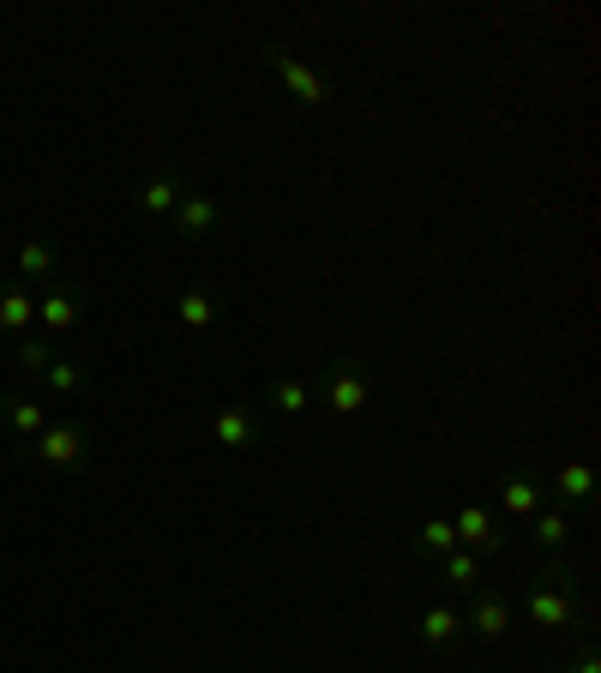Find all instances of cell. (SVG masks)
Instances as JSON below:
<instances>
[{
	"label": "cell",
	"instance_id": "obj_1",
	"mask_svg": "<svg viewBox=\"0 0 601 673\" xmlns=\"http://www.w3.org/2000/svg\"><path fill=\"white\" fill-rule=\"evenodd\" d=\"M523 607H530V625L541 632H578V583H571L565 565H548L541 577H530V595H523Z\"/></svg>",
	"mask_w": 601,
	"mask_h": 673
},
{
	"label": "cell",
	"instance_id": "obj_2",
	"mask_svg": "<svg viewBox=\"0 0 601 673\" xmlns=\"http://www.w3.org/2000/svg\"><path fill=\"white\" fill-rule=\"evenodd\" d=\"M271 72H277V85H283V97L296 102V109H331L337 102V85L319 67L296 61L289 49H271Z\"/></svg>",
	"mask_w": 601,
	"mask_h": 673
},
{
	"label": "cell",
	"instance_id": "obj_3",
	"mask_svg": "<svg viewBox=\"0 0 601 673\" xmlns=\"http://www.w3.org/2000/svg\"><path fill=\"white\" fill-rule=\"evenodd\" d=\"M458 613H463V632H475L481 643H500L511 625H518L511 595L493 590V583H475V590H469V607H458Z\"/></svg>",
	"mask_w": 601,
	"mask_h": 673
},
{
	"label": "cell",
	"instance_id": "obj_4",
	"mask_svg": "<svg viewBox=\"0 0 601 673\" xmlns=\"http://www.w3.org/2000/svg\"><path fill=\"white\" fill-rule=\"evenodd\" d=\"M31 457L42 463V469H54V475H67V469H79L84 457H91V433H84L79 422H49L31 439Z\"/></svg>",
	"mask_w": 601,
	"mask_h": 673
},
{
	"label": "cell",
	"instance_id": "obj_5",
	"mask_svg": "<svg viewBox=\"0 0 601 673\" xmlns=\"http://www.w3.org/2000/svg\"><path fill=\"white\" fill-rule=\"evenodd\" d=\"M319 397H325L331 415H361L373 403V373L355 367V362H337V367H325V379H319Z\"/></svg>",
	"mask_w": 601,
	"mask_h": 673
},
{
	"label": "cell",
	"instance_id": "obj_6",
	"mask_svg": "<svg viewBox=\"0 0 601 673\" xmlns=\"http://www.w3.org/2000/svg\"><path fill=\"white\" fill-rule=\"evenodd\" d=\"M548 499L565 505V512H595V469H590V457H565L560 469H553V482H548Z\"/></svg>",
	"mask_w": 601,
	"mask_h": 673
},
{
	"label": "cell",
	"instance_id": "obj_7",
	"mask_svg": "<svg viewBox=\"0 0 601 673\" xmlns=\"http://www.w3.org/2000/svg\"><path fill=\"white\" fill-rule=\"evenodd\" d=\"M541 505H548V482H541L530 463H518V469H511L505 482H500V512L518 517V523H530Z\"/></svg>",
	"mask_w": 601,
	"mask_h": 673
},
{
	"label": "cell",
	"instance_id": "obj_8",
	"mask_svg": "<svg viewBox=\"0 0 601 673\" xmlns=\"http://www.w3.org/2000/svg\"><path fill=\"white\" fill-rule=\"evenodd\" d=\"M451 530H458V547H469V553H505V530L488 505H463L451 517Z\"/></svg>",
	"mask_w": 601,
	"mask_h": 673
},
{
	"label": "cell",
	"instance_id": "obj_9",
	"mask_svg": "<svg viewBox=\"0 0 601 673\" xmlns=\"http://www.w3.org/2000/svg\"><path fill=\"white\" fill-rule=\"evenodd\" d=\"M259 433H266V415L259 409H217L211 415V439L223 445V452H253Z\"/></svg>",
	"mask_w": 601,
	"mask_h": 673
},
{
	"label": "cell",
	"instance_id": "obj_10",
	"mask_svg": "<svg viewBox=\"0 0 601 673\" xmlns=\"http://www.w3.org/2000/svg\"><path fill=\"white\" fill-rule=\"evenodd\" d=\"M79 319H84V295H79V289H49V295H37V325H42L49 337L79 331Z\"/></svg>",
	"mask_w": 601,
	"mask_h": 673
},
{
	"label": "cell",
	"instance_id": "obj_11",
	"mask_svg": "<svg viewBox=\"0 0 601 673\" xmlns=\"http://www.w3.org/2000/svg\"><path fill=\"white\" fill-rule=\"evenodd\" d=\"M530 535H535V547L541 553H548V560H560V553L571 547V535H578V523H571V512H565V505H541V512L530 517Z\"/></svg>",
	"mask_w": 601,
	"mask_h": 673
},
{
	"label": "cell",
	"instance_id": "obj_12",
	"mask_svg": "<svg viewBox=\"0 0 601 673\" xmlns=\"http://www.w3.org/2000/svg\"><path fill=\"white\" fill-rule=\"evenodd\" d=\"M174 222H181L187 241H204V235L223 229V205H217L211 192H187V199L174 205Z\"/></svg>",
	"mask_w": 601,
	"mask_h": 673
},
{
	"label": "cell",
	"instance_id": "obj_13",
	"mask_svg": "<svg viewBox=\"0 0 601 673\" xmlns=\"http://www.w3.org/2000/svg\"><path fill=\"white\" fill-rule=\"evenodd\" d=\"M415 637L428 643V650H445V643H458V637H463V613H458V602H433L428 613H421Z\"/></svg>",
	"mask_w": 601,
	"mask_h": 673
},
{
	"label": "cell",
	"instance_id": "obj_14",
	"mask_svg": "<svg viewBox=\"0 0 601 673\" xmlns=\"http://www.w3.org/2000/svg\"><path fill=\"white\" fill-rule=\"evenodd\" d=\"M37 325V289L31 283H0V331H31Z\"/></svg>",
	"mask_w": 601,
	"mask_h": 673
},
{
	"label": "cell",
	"instance_id": "obj_15",
	"mask_svg": "<svg viewBox=\"0 0 601 673\" xmlns=\"http://www.w3.org/2000/svg\"><path fill=\"white\" fill-rule=\"evenodd\" d=\"M187 187L181 175H151V181H144V192H139V211H151V217H174V205L187 199Z\"/></svg>",
	"mask_w": 601,
	"mask_h": 673
},
{
	"label": "cell",
	"instance_id": "obj_16",
	"mask_svg": "<svg viewBox=\"0 0 601 673\" xmlns=\"http://www.w3.org/2000/svg\"><path fill=\"white\" fill-rule=\"evenodd\" d=\"M307 403H313V385L296 379V373H283V379L266 385V409L271 415H307Z\"/></svg>",
	"mask_w": 601,
	"mask_h": 673
},
{
	"label": "cell",
	"instance_id": "obj_17",
	"mask_svg": "<svg viewBox=\"0 0 601 673\" xmlns=\"http://www.w3.org/2000/svg\"><path fill=\"white\" fill-rule=\"evenodd\" d=\"M409 547H415L421 560H445V553L458 547V530H451V517H421V530L409 535Z\"/></svg>",
	"mask_w": 601,
	"mask_h": 673
},
{
	"label": "cell",
	"instance_id": "obj_18",
	"mask_svg": "<svg viewBox=\"0 0 601 673\" xmlns=\"http://www.w3.org/2000/svg\"><path fill=\"white\" fill-rule=\"evenodd\" d=\"M439 583H445V590H475L481 583V553H469V547H451L445 560H439Z\"/></svg>",
	"mask_w": 601,
	"mask_h": 673
},
{
	"label": "cell",
	"instance_id": "obj_19",
	"mask_svg": "<svg viewBox=\"0 0 601 673\" xmlns=\"http://www.w3.org/2000/svg\"><path fill=\"white\" fill-rule=\"evenodd\" d=\"M7 422H12V433H19L24 445H31L37 433L49 427V409H42L37 397H7Z\"/></svg>",
	"mask_w": 601,
	"mask_h": 673
},
{
	"label": "cell",
	"instance_id": "obj_20",
	"mask_svg": "<svg viewBox=\"0 0 601 673\" xmlns=\"http://www.w3.org/2000/svg\"><path fill=\"white\" fill-rule=\"evenodd\" d=\"M19 277L31 283V289H42V283L54 277V247L49 241H24L19 247Z\"/></svg>",
	"mask_w": 601,
	"mask_h": 673
},
{
	"label": "cell",
	"instance_id": "obj_21",
	"mask_svg": "<svg viewBox=\"0 0 601 673\" xmlns=\"http://www.w3.org/2000/svg\"><path fill=\"white\" fill-rule=\"evenodd\" d=\"M174 319H181L187 331H211V325H217V301L204 289H187L181 307H174Z\"/></svg>",
	"mask_w": 601,
	"mask_h": 673
},
{
	"label": "cell",
	"instance_id": "obj_22",
	"mask_svg": "<svg viewBox=\"0 0 601 673\" xmlns=\"http://www.w3.org/2000/svg\"><path fill=\"white\" fill-rule=\"evenodd\" d=\"M49 362H54V343L49 337H24L19 343V367L24 373H49Z\"/></svg>",
	"mask_w": 601,
	"mask_h": 673
},
{
	"label": "cell",
	"instance_id": "obj_23",
	"mask_svg": "<svg viewBox=\"0 0 601 673\" xmlns=\"http://www.w3.org/2000/svg\"><path fill=\"white\" fill-rule=\"evenodd\" d=\"M42 379H49V392L72 397V392L84 385V367H79V362H49V373H42Z\"/></svg>",
	"mask_w": 601,
	"mask_h": 673
},
{
	"label": "cell",
	"instance_id": "obj_24",
	"mask_svg": "<svg viewBox=\"0 0 601 673\" xmlns=\"http://www.w3.org/2000/svg\"><path fill=\"white\" fill-rule=\"evenodd\" d=\"M565 673H601V655H595V643L583 637V650H578V662H571Z\"/></svg>",
	"mask_w": 601,
	"mask_h": 673
},
{
	"label": "cell",
	"instance_id": "obj_25",
	"mask_svg": "<svg viewBox=\"0 0 601 673\" xmlns=\"http://www.w3.org/2000/svg\"><path fill=\"white\" fill-rule=\"evenodd\" d=\"M548 673H565V667H548Z\"/></svg>",
	"mask_w": 601,
	"mask_h": 673
}]
</instances>
